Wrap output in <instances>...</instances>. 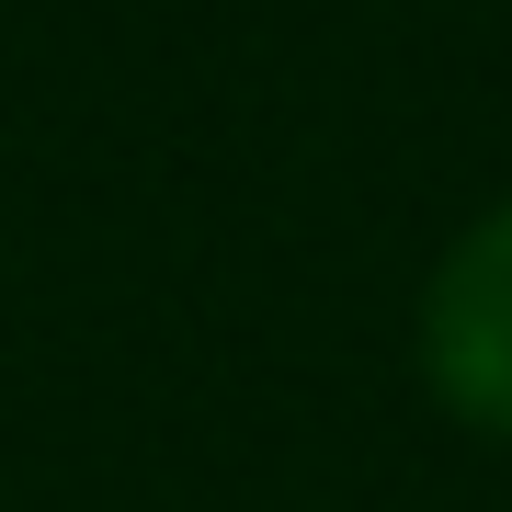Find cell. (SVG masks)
Returning <instances> with one entry per match:
<instances>
[{"label": "cell", "instance_id": "6da1fadb", "mask_svg": "<svg viewBox=\"0 0 512 512\" xmlns=\"http://www.w3.org/2000/svg\"><path fill=\"white\" fill-rule=\"evenodd\" d=\"M421 376L467 433L512 444V205H490L444 251L433 296H421Z\"/></svg>", "mask_w": 512, "mask_h": 512}]
</instances>
